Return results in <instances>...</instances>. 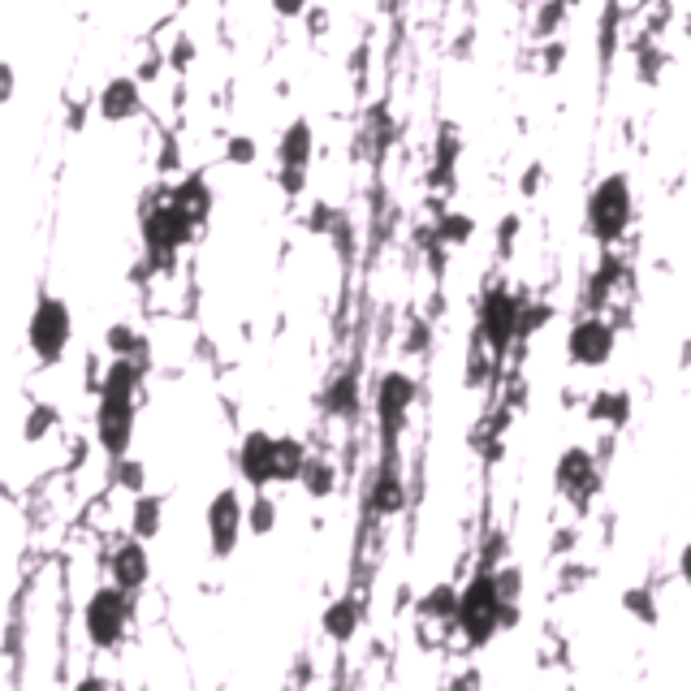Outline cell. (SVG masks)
Segmentation results:
<instances>
[{"instance_id": "1", "label": "cell", "mask_w": 691, "mask_h": 691, "mask_svg": "<svg viewBox=\"0 0 691 691\" xmlns=\"http://www.w3.org/2000/svg\"><path fill=\"white\" fill-rule=\"evenodd\" d=\"M195 234H200V225L182 212V207H173L169 200H156V204L143 207V220H138V238H143V269L147 273H178V260H182V251L195 242Z\"/></svg>"}, {"instance_id": "2", "label": "cell", "mask_w": 691, "mask_h": 691, "mask_svg": "<svg viewBox=\"0 0 691 691\" xmlns=\"http://www.w3.org/2000/svg\"><path fill=\"white\" fill-rule=\"evenodd\" d=\"M635 220V191H631V178L626 173H605L592 191H588V204H584V229L601 242V247H614L626 238Z\"/></svg>"}, {"instance_id": "3", "label": "cell", "mask_w": 691, "mask_h": 691, "mask_svg": "<svg viewBox=\"0 0 691 691\" xmlns=\"http://www.w3.org/2000/svg\"><path fill=\"white\" fill-rule=\"evenodd\" d=\"M69 342H73V307L61 294L44 290L26 316V350L39 367H57L69 354Z\"/></svg>"}, {"instance_id": "4", "label": "cell", "mask_w": 691, "mask_h": 691, "mask_svg": "<svg viewBox=\"0 0 691 691\" xmlns=\"http://www.w3.org/2000/svg\"><path fill=\"white\" fill-rule=\"evenodd\" d=\"M415 403H419V381L407 367H389L376 376L372 411H376V432H381V454H398V441H403V428L411 419Z\"/></svg>"}, {"instance_id": "5", "label": "cell", "mask_w": 691, "mask_h": 691, "mask_svg": "<svg viewBox=\"0 0 691 691\" xmlns=\"http://www.w3.org/2000/svg\"><path fill=\"white\" fill-rule=\"evenodd\" d=\"M501 597H497V584H492V570H476L463 588H458V635L467 648H488L497 635H501Z\"/></svg>"}, {"instance_id": "6", "label": "cell", "mask_w": 691, "mask_h": 691, "mask_svg": "<svg viewBox=\"0 0 691 691\" xmlns=\"http://www.w3.org/2000/svg\"><path fill=\"white\" fill-rule=\"evenodd\" d=\"M131 601H135V597L122 592L117 584H104V588H95V592L87 597V605H82V635H87V644H91L95 653H113V648L126 644V635H131V614H135Z\"/></svg>"}, {"instance_id": "7", "label": "cell", "mask_w": 691, "mask_h": 691, "mask_svg": "<svg viewBox=\"0 0 691 691\" xmlns=\"http://www.w3.org/2000/svg\"><path fill=\"white\" fill-rule=\"evenodd\" d=\"M519 316H523V298L510 290V285H488L480 294V303H476V338L480 346L492 354V359H501L510 346L519 342Z\"/></svg>"}, {"instance_id": "8", "label": "cell", "mask_w": 691, "mask_h": 691, "mask_svg": "<svg viewBox=\"0 0 691 691\" xmlns=\"http://www.w3.org/2000/svg\"><path fill=\"white\" fill-rule=\"evenodd\" d=\"M204 528H207V550H212L216 562H225V557L238 553V541L247 532V506H242V492L234 484H225V488L212 492V501H207L204 510Z\"/></svg>"}, {"instance_id": "9", "label": "cell", "mask_w": 691, "mask_h": 691, "mask_svg": "<svg viewBox=\"0 0 691 691\" xmlns=\"http://www.w3.org/2000/svg\"><path fill=\"white\" fill-rule=\"evenodd\" d=\"M614 350H619V329L605 320V316H579L570 329H566V359L575 363V367H588V372H597V367H605L610 359H614Z\"/></svg>"}, {"instance_id": "10", "label": "cell", "mask_w": 691, "mask_h": 691, "mask_svg": "<svg viewBox=\"0 0 691 691\" xmlns=\"http://www.w3.org/2000/svg\"><path fill=\"white\" fill-rule=\"evenodd\" d=\"M138 428V403L131 398H100L95 403V445L109 458H126L135 445Z\"/></svg>"}, {"instance_id": "11", "label": "cell", "mask_w": 691, "mask_h": 691, "mask_svg": "<svg viewBox=\"0 0 691 691\" xmlns=\"http://www.w3.org/2000/svg\"><path fill=\"white\" fill-rule=\"evenodd\" d=\"M553 484L562 497H570L575 506H588L601 488V467H597V454L588 445H570L562 450L557 467H553Z\"/></svg>"}, {"instance_id": "12", "label": "cell", "mask_w": 691, "mask_h": 691, "mask_svg": "<svg viewBox=\"0 0 691 691\" xmlns=\"http://www.w3.org/2000/svg\"><path fill=\"white\" fill-rule=\"evenodd\" d=\"M363 506H367L376 519H394V514L407 510V476H403L398 454H381L372 480L363 488Z\"/></svg>"}, {"instance_id": "13", "label": "cell", "mask_w": 691, "mask_h": 691, "mask_svg": "<svg viewBox=\"0 0 691 691\" xmlns=\"http://www.w3.org/2000/svg\"><path fill=\"white\" fill-rule=\"evenodd\" d=\"M147 109V95H143V82L135 73H113L100 95H95V117L109 122V126H126V122H138Z\"/></svg>"}, {"instance_id": "14", "label": "cell", "mask_w": 691, "mask_h": 691, "mask_svg": "<svg viewBox=\"0 0 691 691\" xmlns=\"http://www.w3.org/2000/svg\"><path fill=\"white\" fill-rule=\"evenodd\" d=\"M238 476L242 484H251L256 492H264L269 484H276V437L264 432V428H251L242 441H238Z\"/></svg>"}, {"instance_id": "15", "label": "cell", "mask_w": 691, "mask_h": 691, "mask_svg": "<svg viewBox=\"0 0 691 691\" xmlns=\"http://www.w3.org/2000/svg\"><path fill=\"white\" fill-rule=\"evenodd\" d=\"M151 579V553H147V541L138 536H126L117 550L109 553V584H117L122 592L138 597Z\"/></svg>"}, {"instance_id": "16", "label": "cell", "mask_w": 691, "mask_h": 691, "mask_svg": "<svg viewBox=\"0 0 691 691\" xmlns=\"http://www.w3.org/2000/svg\"><path fill=\"white\" fill-rule=\"evenodd\" d=\"M165 200L173 207H182V212L204 229L212 207H216V191H212V182H207L204 173H186V178H178V182L165 191Z\"/></svg>"}, {"instance_id": "17", "label": "cell", "mask_w": 691, "mask_h": 691, "mask_svg": "<svg viewBox=\"0 0 691 691\" xmlns=\"http://www.w3.org/2000/svg\"><path fill=\"white\" fill-rule=\"evenodd\" d=\"M359 403H363V381H359L354 367H346V372L325 381V394H320L325 415H333V419H354V415H359Z\"/></svg>"}, {"instance_id": "18", "label": "cell", "mask_w": 691, "mask_h": 691, "mask_svg": "<svg viewBox=\"0 0 691 691\" xmlns=\"http://www.w3.org/2000/svg\"><path fill=\"white\" fill-rule=\"evenodd\" d=\"M311 156H316V131L307 117H294L276 138V165L281 169H307Z\"/></svg>"}, {"instance_id": "19", "label": "cell", "mask_w": 691, "mask_h": 691, "mask_svg": "<svg viewBox=\"0 0 691 691\" xmlns=\"http://www.w3.org/2000/svg\"><path fill=\"white\" fill-rule=\"evenodd\" d=\"M147 381V367L138 359H109V367L100 372V398H131L138 403Z\"/></svg>"}, {"instance_id": "20", "label": "cell", "mask_w": 691, "mask_h": 691, "mask_svg": "<svg viewBox=\"0 0 691 691\" xmlns=\"http://www.w3.org/2000/svg\"><path fill=\"white\" fill-rule=\"evenodd\" d=\"M359 626H363V610H359V601H354V597H338V601H329V605H325V614H320V631H325L333 644H350V639L359 635Z\"/></svg>"}, {"instance_id": "21", "label": "cell", "mask_w": 691, "mask_h": 691, "mask_svg": "<svg viewBox=\"0 0 691 691\" xmlns=\"http://www.w3.org/2000/svg\"><path fill=\"white\" fill-rule=\"evenodd\" d=\"M338 463L333 458H325V454H307V463H303V472H298V488L311 497V501H329L333 492H338Z\"/></svg>"}, {"instance_id": "22", "label": "cell", "mask_w": 691, "mask_h": 691, "mask_svg": "<svg viewBox=\"0 0 691 691\" xmlns=\"http://www.w3.org/2000/svg\"><path fill=\"white\" fill-rule=\"evenodd\" d=\"M104 350H109V359H138L143 367H151V342H147V333H138L135 325H126V320H117V325L104 329Z\"/></svg>"}, {"instance_id": "23", "label": "cell", "mask_w": 691, "mask_h": 691, "mask_svg": "<svg viewBox=\"0 0 691 691\" xmlns=\"http://www.w3.org/2000/svg\"><path fill=\"white\" fill-rule=\"evenodd\" d=\"M415 619L454 626V619H458V584H432V588L415 601Z\"/></svg>"}, {"instance_id": "24", "label": "cell", "mask_w": 691, "mask_h": 691, "mask_svg": "<svg viewBox=\"0 0 691 691\" xmlns=\"http://www.w3.org/2000/svg\"><path fill=\"white\" fill-rule=\"evenodd\" d=\"M165 528V497L156 492H138L135 506H131V536L138 541H156Z\"/></svg>"}, {"instance_id": "25", "label": "cell", "mask_w": 691, "mask_h": 691, "mask_svg": "<svg viewBox=\"0 0 691 691\" xmlns=\"http://www.w3.org/2000/svg\"><path fill=\"white\" fill-rule=\"evenodd\" d=\"M588 419H592V423L622 428V423L631 419V394H626V389H597L592 403H588Z\"/></svg>"}, {"instance_id": "26", "label": "cell", "mask_w": 691, "mask_h": 691, "mask_svg": "<svg viewBox=\"0 0 691 691\" xmlns=\"http://www.w3.org/2000/svg\"><path fill=\"white\" fill-rule=\"evenodd\" d=\"M303 463H307V445L298 437H276V484H298Z\"/></svg>"}, {"instance_id": "27", "label": "cell", "mask_w": 691, "mask_h": 691, "mask_svg": "<svg viewBox=\"0 0 691 691\" xmlns=\"http://www.w3.org/2000/svg\"><path fill=\"white\" fill-rule=\"evenodd\" d=\"M472 234H476V220H472L467 212L450 207V212L437 216V242H445V247H467Z\"/></svg>"}, {"instance_id": "28", "label": "cell", "mask_w": 691, "mask_h": 691, "mask_svg": "<svg viewBox=\"0 0 691 691\" xmlns=\"http://www.w3.org/2000/svg\"><path fill=\"white\" fill-rule=\"evenodd\" d=\"M61 423V411L53 407V403H35L26 419H22V441L26 445H39V441H48L53 437V428Z\"/></svg>"}, {"instance_id": "29", "label": "cell", "mask_w": 691, "mask_h": 691, "mask_svg": "<svg viewBox=\"0 0 691 691\" xmlns=\"http://www.w3.org/2000/svg\"><path fill=\"white\" fill-rule=\"evenodd\" d=\"M276 514H281V510H276V501L269 497V488L256 492V497L247 501V532H251V536H273Z\"/></svg>"}, {"instance_id": "30", "label": "cell", "mask_w": 691, "mask_h": 691, "mask_svg": "<svg viewBox=\"0 0 691 691\" xmlns=\"http://www.w3.org/2000/svg\"><path fill=\"white\" fill-rule=\"evenodd\" d=\"M622 610H626L635 622H644V626H657V619H661V610H657V592L644 588V584L622 592Z\"/></svg>"}, {"instance_id": "31", "label": "cell", "mask_w": 691, "mask_h": 691, "mask_svg": "<svg viewBox=\"0 0 691 691\" xmlns=\"http://www.w3.org/2000/svg\"><path fill=\"white\" fill-rule=\"evenodd\" d=\"M113 484L122 488V492H147V463L135 458V454H126V458H113Z\"/></svg>"}, {"instance_id": "32", "label": "cell", "mask_w": 691, "mask_h": 691, "mask_svg": "<svg viewBox=\"0 0 691 691\" xmlns=\"http://www.w3.org/2000/svg\"><path fill=\"white\" fill-rule=\"evenodd\" d=\"M492 584H497L501 605H519V601H523V566H519V562H501V566L492 570Z\"/></svg>"}, {"instance_id": "33", "label": "cell", "mask_w": 691, "mask_h": 691, "mask_svg": "<svg viewBox=\"0 0 691 691\" xmlns=\"http://www.w3.org/2000/svg\"><path fill=\"white\" fill-rule=\"evenodd\" d=\"M260 160V143L251 135H229L225 138V165H234V169H251Z\"/></svg>"}, {"instance_id": "34", "label": "cell", "mask_w": 691, "mask_h": 691, "mask_svg": "<svg viewBox=\"0 0 691 691\" xmlns=\"http://www.w3.org/2000/svg\"><path fill=\"white\" fill-rule=\"evenodd\" d=\"M506 553H510V536H506L501 528H492L480 541V566L484 570H497V566L506 562Z\"/></svg>"}, {"instance_id": "35", "label": "cell", "mask_w": 691, "mask_h": 691, "mask_svg": "<svg viewBox=\"0 0 691 691\" xmlns=\"http://www.w3.org/2000/svg\"><path fill=\"white\" fill-rule=\"evenodd\" d=\"M550 320H553L550 303H528V298H523V316H519V342H523V338H532L536 329H545Z\"/></svg>"}, {"instance_id": "36", "label": "cell", "mask_w": 691, "mask_h": 691, "mask_svg": "<svg viewBox=\"0 0 691 691\" xmlns=\"http://www.w3.org/2000/svg\"><path fill=\"white\" fill-rule=\"evenodd\" d=\"M566 9H570V0H545V9L536 13V35L541 39H553V31L566 22Z\"/></svg>"}, {"instance_id": "37", "label": "cell", "mask_w": 691, "mask_h": 691, "mask_svg": "<svg viewBox=\"0 0 691 691\" xmlns=\"http://www.w3.org/2000/svg\"><path fill=\"white\" fill-rule=\"evenodd\" d=\"M269 9H273V18H281V22H298V18L311 13V0H269Z\"/></svg>"}, {"instance_id": "38", "label": "cell", "mask_w": 691, "mask_h": 691, "mask_svg": "<svg viewBox=\"0 0 691 691\" xmlns=\"http://www.w3.org/2000/svg\"><path fill=\"white\" fill-rule=\"evenodd\" d=\"M403 350H407V354H423V350H428V325H423V320H411V329H407V338H403Z\"/></svg>"}, {"instance_id": "39", "label": "cell", "mask_w": 691, "mask_h": 691, "mask_svg": "<svg viewBox=\"0 0 691 691\" xmlns=\"http://www.w3.org/2000/svg\"><path fill=\"white\" fill-rule=\"evenodd\" d=\"M276 182H281V191H285V195H298V191L307 186V169H281V173H276Z\"/></svg>"}, {"instance_id": "40", "label": "cell", "mask_w": 691, "mask_h": 691, "mask_svg": "<svg viewBox=\"0 0 691 691\" xmlns=\"http://www.w3.org/2000/svg\"><path fill=\"white\" fill-rule=\"evenodd\" d=\"M18 95V69L9 61H0V104H9Z\"/></svg>"}, {"instance_id": "41", "label": "cell", "mask_w": 691, "mask_h": 691, "mask_svg": "<svg viewBox=\"0 0 691 691\" xmlns=\"http://www.w3.org/2000/svg\"><path fill=\"white\" fill-rule=\"evenodd\" d=\"M480 688H484L480 670H476V666H467V670H463V675H458V679H454L445 691H480Z\"/></svg>"}, {"instance_id": "42", "label": "cell", "mask_w": 691, "mask_h": 691, "mask_svg": "<svg viewBox=\"0 0 691 691\" xmlns=\"http://www.w3.org/2000/svg\"><path fill=\"white\" fill-rule=\"evenodd\" d=\"M514 234H519V216H506V220L497 225V242H501V251L514 247Z\"/></svg>"}, {"instance_id": "43", "label": "cell", "mask_w": 691, "mask_h": 691, "mask_svg": "<svg viewBox=\"0 0 691 691\" xmlns=\"http://www.w3.org/2000/svg\"><path fill=\"white\" fill-rule=\"evenodd\" d=\"M73 691H117V688H113V679H104V675H82V679L73 683Z\"/></svg>"}, {"instance_id": "44", "label": "cell", "mask_w": 691, "mask_h": 691, "mask_svg": "<svg viewBox=\"0 0 691 691\" xmlns=\"http://www.w3.org/2000/svg\"><path fill=\"white\" fill-rule=\"evenodd\" d=\"M541 182H545V169H541V165H528V173H523V182H519V186H523V195H536V191H541Z\"/></svg>"}, {"instance_id": "45", "label": "cell", "mask_w": 691, "mask_h": 691, "mask_svg": "<svg viewBox=\"0 0 691 691\" xmlns=\"http://www.w3.org/2000/svg\"><path fill=\"white\" fill-rule=\"evenodd\" d=\"M562 57H566V48H562V44H550V48H545V73H553V69L562 66Z\"/></svg>"}, {"instance_id": "46", "label": "cell", "mask_w": 691, "mask_h": 691, "mask_svg": "<svg viewBox=\"0 0 691 691\" xmlns=\"http://www.w3.org/2000/svg\"><path fill=\"white\" fill-rule=\"evenodd\" d=\"M679 579H683V584L691 588V541L683 545V550H679Z\"/></svg>"}, {"instance_id": "47", "label": "cell", "mask_w": 691, "mask_h": 691, "mask_svg": "<svg viewBox=\"0 0 691 691\" xmlns=\"http://www.w3.org/2000/svg\"><path fill=\"white\" fill-rule=\"evenodd\" d=\"M575 541H579V536H575V532H562V536H557V541H553V553H566V550H570V545H575Z\"/></svg>"}]
</instances>
